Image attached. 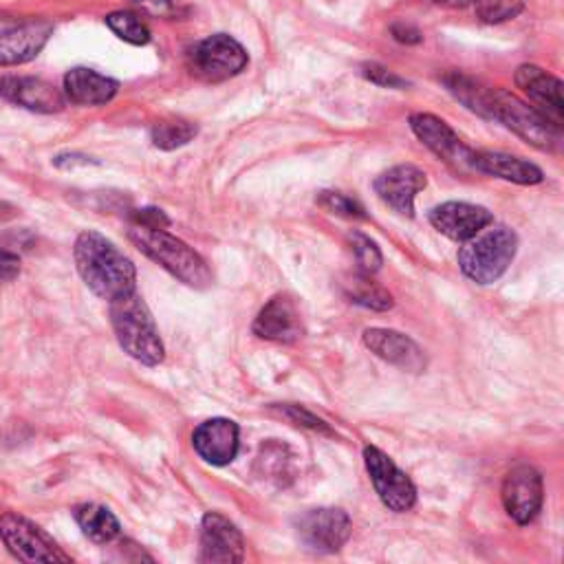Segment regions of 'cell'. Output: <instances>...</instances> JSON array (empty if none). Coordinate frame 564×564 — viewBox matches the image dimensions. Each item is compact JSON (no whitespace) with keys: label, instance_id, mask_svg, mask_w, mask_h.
<instances>
[{"label":"cell","instance_id":"6da1fadb","mask_svg":"<svg viewBox=\"0 0 564 564\" xmlns=\"http://www.w3.org/2000/svg\"><path fill=\"white\" fill-rule=\"evenodd\" d=\"M73 256L82 280L102 300L113 302L137 291L135 263L100 232H82L76 241Z\"/></svg>","mask_w":564,"mask_h":564},{"label":"cell","instance_id":"7a4b0ae2","mask_svg":"<svg viewBox=\"0 0 564 564\" xmlns=\"http://www.w3.org/2000/svg\"><path fill=\"white\" fill-rule=\"evenodd\" d=\"M128 239L137 245L139 252L161 265L179 283L195 289H206L212 285L215 276L208 263L191 245L165 232V228H146L133 223Z\"/></svg>","mask_w":564,"mask_h":564},{"label":"cell","instance_id":"3957f363","mask_svg":"<svg viewBox=\"0 0 564 564\" xmlns=\"http://www.w3.org/2000/svg\"><path fill=\"white\" fill-rule=\"evenodd\" d=\"M108 304L111 326L124 353L143 366H159L165 357V346L143 298L133 291Z\"/></svg>","mask_w":564,"mask_h":564},{"label":"cell","instance_id":"277c9868","mask_svg":"<svg viewBox=\"0 0 564 564\" xmlns=\"http://www.w3.org/2000/svg\"><path fill=\"white\" fill-rule=\"evenodd\" d=\"M518 252V237L507 226H492L465 241L459 250V267L476 285L496 283L514 263Z\"/></svg>","mask_w":564,"mask_h":564},{"label":"cell","instance_id":"5b68a950","mask_svg":"<svg viewBox=\"0 0 564 564\" xmlns=\"http://www.w3.org/2000/svg\"><path fill=\"white\" fill-rule=\"evenodd\" d=\"M487 119L503 122L509 130L540 150H553L562 139V126L551 122L536 106L525 104L520 97L503 89H492Z\"/></svg>","mask_w":564,"mask_h":564},{"label":"cell","instance_id":"8992f818","mask_svg":"<svg viewBox=\"0 0 564 564\" xmlns=\"http://www.w3.org/2000/svg\"><path fill=\"white\" fill-rule=\"evenodd\" d=\"M250 58L239 41L228 34H215L197 43L187 56L191 73L204 82H226L245 71Z\"/></svg>","mask_w":564,"mask_h":564},{"label":"cell","instance_id":"52a82bcc","mask_svg":"<svg viewBox=\"0 0 564 564\" xmlns=\"http://www.w3.org/2000/svg\"><path fill=\"white\" fill-rule=\"evenodd\" d=\"M0 540L21 562H71V555L45 529L12 511L0 516Z\"/></svg>","mask_w":564,"mask_h":564},{"label":"cell","instance_id":"ba28073f","mask_svg":"<svg viewBox=\"0 0 564 564\" xmlns=\"http://www.w3.org/2000/svg\"><path fill=\"white\" fill-rule=\"evenodd\" d=\"M364 463L368 470V476L372 481L375 492H378L380 500L398 514L411 511L417 503V487L411 481L406 472H402L395 461L375 446L364 448Z\"/></svg>","mask_w":564,"mask_h":564},{"label":"cell","instance_id":"9c48e42d","mask_svg":"<svg viewBox=\"0 0 564 564\" xmlns=\"http://www.w3.org/2000/svg\"><path fill=\"white\" fill-rule=\"evenodd\" d=\"M296 531L302 544H307L309 549L318 553H335L348 542L353 533V522L348 514L339 507H320L298 516Z\"/></svg>","mask_w":564,"mask_h":564},{"label":"cell","instance_id":"30bf717a","mask_svg":"<svg viewBox=\"0 0 564 564\" xmlns=\"http://www.w3.org/2000/svg\"><path fill=\"white\" fill-rule=\"evenodd\" d=\"M413 133L428 146L439 159L457 170H474V152L452 128L437 115L430 113H415L411 117Z\"/></svg>","mask_w":564,"mask_h":564},{"label":"cell","instance_id":"8fae6325","mask_svg":"<svg viewBox=\"0 0 564 564\" xmlns=\"http://www.w3.org/2000/svg\"><path fill=\"white\" fill-rule=\"evenodd\" d=\"M544 498V487H542V474L531 468V465H518L514 468L500 487V500L507 511V516L518 522V525H529Z\"/></svg>","mask_w":564,"mask_h":564},{"label":"cell","instance_id":"7c38bea8","mask_svg":"<svg viewBox=\"0 0 564 564\" xmlns=\"http://www.w3.org/2000/svg\"><path fill=\"white\" fill-rule=\"evenodd\" d=\"M428 185V176L413 163L395 165L375 179L372 187L378 197L402 217H415V197Z\"/></svg>","mask_w":564,"mask_h":564},{"label":"cell","instance_id":"4fadbf2b","mask_svg":"<svg viewBox=\"0 0 564 564\" xmlns=\"http://www.w3.org/2000/svg\"><path fill=\"white\" fill-rule=\"evenodd\" d=\"M202 562L234 564L245 560V538L241 529L219 511H208L202 520Z\"/></svg>","mask_w":564,"mask_h":564},{"label":"cell","instance_id":"5bb4252c","mask_svg":"<svg viewBox=\"0 0 564 564\" xmlns=\"http://www.w3.org/2000/svg\"><path fill=\"white\" fill-rule=\"evenodd\" d=\"M364 346L378 355L380 359L406 370V372H424L428 361L424 350L408 335L393 329H366L361 335Z\"/></svg>","mask_w":564,"mask_h":564},{"label":"cell","instance_id":"9a60e30c","mask_svg":"<svg viewBox=\"0 0 564 564\" xmlns=\"http://www.w3.org/2000/svg\"><path fill=\"white\" fill-rule=\"evenodd\" d=\"M428 219L437 232H441L444 237L459 241V243L470 241L481 230H485L494 223V215L487 208L465 204V202L441 204L430 210Z\"/></svg>","mask_w":564,"mask_h":564},{"label":"cell","instance_id":"2e32d148","mask_svg":"<svg viewBox=\"0 0 564 564\" xmlns=\"http://www.w3.org/2000/svg\"><path fill=\"white\" fill-rule=\"evenodd\" d=\"M54 34L49 21H27L0 32V67H19L38 58Z\"/></svg>","mask_w":564,"mask_h":564},{"label":"cell","instance_id":"e0dca14e","mask_svg":"<svg viewBox=\"0 0 564 564\" xmlns=\"http://www.w3.org/2000/svg\"><path fill=\"white\" fill-rule=\"evenodd\" d=\"M0 97L23 106L34 113H60L67 104V97L54 84L41 78H23V76H5L0 78Z\"/></svg>","mask_w":564,"mask_h":564},{"label":"cell","instance_id":"ac0fdd59","mask_svg":"<svg viewBox=\"0 0 564 564\" xmlns=\"http://www.w3.org/2000/svg\"><path fill=\"white\" fill-rule=\"evenodd\" d=\"M254 335L269 342L291 344L302 337V320L296 302L287 293L274 296L256 315Z\"/></svg>","mask_w":564,"mask_h":564},{"label":"cell","instance_id":"d6986e66","mask_svg":"<svg viewBox=\"0 0 564 564\" xmlns=\"http://www.w3.org/2000/svg\"><path fill=\"white\" fill-rule=\"evenodd\" d=\"M193 446L206 463L230 465L239 454V426L226 417L208 419L195 430Z\"/></svg>","mask_w":564,"mask_h":564},{"label":"cell","instance_id":"ffe728a7","mask_svg":"<svg viewBox=\"0 0 564 564\" xmlns=\"http://www.w3.org/2000/svg\"><path fill=\"white\" fill-rule=\"evenodd\" d=\"M516 84L533 100L542 113L562 126V115H564V102H562V82L546 73L544 69L536 65H522L516 71Z\"/></svg>","mask_w":564,"mask_h":564},{"label":"cell","instance_id":"44dd1931","mask_svg":"<svg viewBox=\"0 0 564 564\" xmlns=\"http://www.w3.org/2000/svg\"><path fill=\"white\" fill-rule=\"evenodd\" d=\"M119 91L113 78H106L93 69L76 67L65 76V97L78 106H104Z\"/></svg>","mask_w":564,"mask_h":564},{"label":"cell","instance_id":"7402d4cb","mask_svg":"<svg viewBox=\"0 0 564 564\" xmlns=\"http://www.w3.org/2000/svg\"><path fill=\"white\" fill-rule=\"evenodd\" d=\"M474 170L503 181L518 183V185H536V183H542L544 179L542 170L536 163L498 150L474 152Z\"/></svg>","mask_w":564,"mask_h":564},{"label":"cell","instance_id":"603a6c76","mask_svg":"<svg viewBox=\"0 0 564 564\" xmlns=\"http://www.w3.org/2000/svg\"><path fill=\"white\" fill-rule=\"evenodd\" d=\"M82 533L93 540L95 544H108L113 542L122 527H119V520L115 518V514L102 505H95V503H87V505H80L76 507L73 511Z\"/></svg>","mask_w":564,"mask_h":564},{"label":"cell","instance_id":"cb8c5ba5","mask_svg":"<svg viewBox=\"0 0 564 564\" xmlns=\"http://www.w3.org/2000/svg\"><path fill=\"white\" fill-rule=\"evenodd\" d=\"M342 289H344V296L364 307V309H372V311H389L393 309L395 300L393 296L378 283H372L368 274H353L346 283H342Z\"/></svg>","mask_w":564,"mask_h":564},{"label":"cell","instance_id":"d4e9b609","mask_svg":"<svg viewBox=\"0 0 564 564\" xmlns=\"http://www.w3.org/2000/svg\"><path fill=\"white\" fill-rule=\"evenodd\" d=\"M444 84L472 113H476L481 117H490V95H492V89L483 87L481 82H476V80H472V78H468L463 73H448L444 78Z\"/></svg>","mask_w":564,"mask_h":564},{"label":"cell","instance_id":"484cf974","mask_svg":"<svg viewBox=\"0 0 564 564\" xmlns=\"http://www.w3.org/2000/svg\"><path fill=\"white\" fill-rule=\"evenodd\" d=\"M199 128L193 122H183V119H172V122H159L150 137L152 143L161 150H176L185 143H191L197 137Z\"/></svg>","mask_w":564,"mask_h":564},{"label":"cell","instance_id":"4316f807","mask_svg":"<svg viewBox=\"0 0 564 564\" xmlns=\"http://www.w3.org/2000/svg\"><path fill=\"white\" fill-rule=\"evenodd\" d=\"M106 25H108V30L117 38H122L128 45L141 47V45L150 43L148 25L137 14H133V12H113V14H108L106 16Z\"/></svg>","mask_w":564,"mask_h":564},{"label":"cell","instance_id":"83f0119b","mask_svg":"<svg viewBox=\"0 0 564 564\" xmlns=\"http://www.w3.org/2000/svg\"><path fill=\"white\" fill-rule=\"evenodd\" d=\"M348 243H350V250H353V256L359 265V272L361 274H378L384 265V256H382V250L378 248V243H375L370 237L361 234V232H350L348 234Z\"/></svg>","mask_w":564,"mask_h":564},{"label":"cell","instance_id":"f1b7e54d","mask_svg":"<svg viewBox=\"0 0 564 564\" xmlns=\"http://www.w3.org/2000/svg\"><path fill=\"white\" fill-rule=\"evenodd\" d=\"M479 5V16L485 23H505L516 19L522 10V0H476Z\"/></svg>","mask_w":564,"mask_h":564},{"label":"cell","instance_id":"f546056e","mask_svg":"<svg viewBox=\"0 0 564 564\" xmlns=\"http://www.w3.org/2000/svg\"><path fill=\"white\" fill-rule=\"evenodd\" d=\"M130 5L150 19H163V21H179L187 14V10L179 3V0H130Z\"/></svg>","mask_w":564,"mask_h":564},{"label":"cell","instance_id":"4dcf8cb0","mask_svg":"<svg viewBox=\"0 0 564 564\" xmlns=\"http://www.w3.org/2000/svg\"><path fill=\"white\" fill-rule=\"evenodd\" d=\"M315 202H318L320 208H324L331 215H337V217H344V219H366L364 208L355 199H348L342 193L324 191V193L318 195Z\"/></svg>","mask_w":564,"mask_h":564},{"label":"cell","instance_id":"1f68e13d","mask_svg":"<svg viewBox=\"0 0 564 564\" xmlns=\"http://www.w3.org/2000/svg\"><path fill=\"white\" fill-rule=\"evenodd\" d=\"M359 73H361L368 82L378 84V87H387V89H406V87L411 84L408 80L400 78L395 71H391V69H387V67H382V65H378V62H366V65H361Z\"/></svg>","mask_w":564,"mask_h":564},{"label":"cell","instance_id":"d6a6232c","mask_svg":"<svg viewBox=\"0 0 564 564\" xmlns=\"http://www.w3.org/2000/svg\"><path fill=\"white\" fill-rule=\"evenodd\" d=\"M278 411H280V415H283V417L291 419V422H293V424H298V426H304V428H309V430H315V433H322V435L333 437V430L326 426V422H322L320 417L311 415V413H309V411H304L302 406L285 404V406H280Z\"/></svg>","mask_w":564,"mask_h":564},{"label":"cell","instance_id":"836d02e7","mask_svg":"<svg viewBox=\"0 0 564 564\" xmlns=\"http://www.w3.org/2000/svg\"><path fill=\"white\" fill-rule=\"evenodd\" d=\"M21 274V258L19 254L0 248V283L14 280Z\"/></svg>","mask_w":564,"mask_h":564},{"label":"cell","instance_id":"e575fe53","mask_svg":"<svg viewBox=\"0 0 564 564\" xmlns=\"http://www.w3.org/2000/svg\"><path fill=\"white\" fill-rule=\"evenodd\" d=\"M133 223L146 226V228H168L170 219L157 208H146V210H135L133 212Z\"/></svg>","mask_w":564,"mask_h":564},{"label":"cell","instance_id":"d590c367","mask_svg":"<svg viewBox=\"0 0 564 564\" xmlns=\"http://www.w3.org/2000/svg\"><path fill=\"white\" fill-rule=\"evenodd\" d=\"M391 34H393V38H395L398 43H402V45H419V43L424 41L422 32H419L415 25L404 23V21L393 23V25H391Z\"/></svg>","mask_w":564,"mask_h":564},{"label":"cell","instance_id":"8d00e7d4","mask_svg":"<svg viewBox=\"0 0 564 564\" xmlns=\"http://www.w3.org/2000/svg\"><path fill=\"white\" fill-rule=\"evenodd\" d=\"M439 5H444V8H454V10H463V8H470V5H474L476 0H437Z\"/></svg>","mask_w":564,"mask_h":564},{"label":"cell","instance_id":"74e56055","mask_svg":"<svg viewBox=\"0 0 564 564\" xmlns=\"http://www.w3.org/2000/svg\"><path fill=\"white\" fill-rule=\"evenodd\" d=\"M71 159H80V163H84V165H87V163H91V159H87V157H78V154H73ZM71 163H78V161H69V163H62L60 168H67V165H71Z\"/></svg>","mask_w":564,"mask_h":564}]
</instances>
